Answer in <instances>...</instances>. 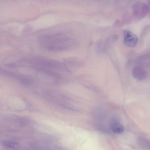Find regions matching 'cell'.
<instances>
[{
  "label": "cell",
  "mask_w": 150,
  "mask_h": 150,
  "mask_svg": "<svg viewBox=\"0 0 150 150\" xmlns=\"http://www.w3.org/2000/svg\"><path fill=\"white\" fill-rule=\"evenodd\" d=\"M112 131L116 134H121L124 131V128L122 125L119 122H113L111 125Z\"/></svg>",
  "instance_id": "7"
},
{
  "label": "cell",
  "mask_w": 150,
  "mask_h": 150,
  "mask_svg": "<svg viewBox=\"0 0 150 150\" xmlns=\"http://www.w3.org/2000/svg\"><path fill=\"white\" fill-rule=\"evenodd\" d=\"M3 145L5 147L11 149L18 148L19 144L15 142L11 141H5L2 142Z\"/></svg>",
  "instance_id": "8"
},
{
  "label": "cell",
  "mask_w": 150,
  "mask_h": 150,
  "mask_svg": "<svg viewBox=\"0 0 150 150\" xmlns=\"http://www.w3.org/2000/svg\"><path fill=\"white\" fill-rule=\"evenodd\" d=\"M134 16L139 18H142L148 13L149 8L145 3L138 1L134 4L133 6Z\"/></svg>",
  "instance_id": "3"
},
{
  "label": "cell",
  "mask_w": 150,
  "mask_h": 150,
  "mask_svg": "<svg viewBox=\"0 0 150 150\" xmlns=\"http://www.w3.org/2000/svg\"><path fill=\"white\" fill-rule=\"evenodd\" d=\"M132 75L136 79L142 81L146 78L147 73L144 67L140 65H137L133 68Z\"/></svg>",
  "instance_id": "5"
},
{
  "label": "cell",
  "mask_w": 150,
  "mask_h": 150,
  "mask_svg": "<svg viewBox=\"0 0 150 150\" xmlns=\"http://www.w3.org/2000/svg\"><path fill=\"white\" fill-rule=\"evenodd\" d=\"M8 101L9 106L14 108L20 109L24 107V102L18 98L12 97L9 98Z\"/></svg>",
  "instance_id": "6"
},
{
  "label": "cell",
  "mask_w": 150,
  "mask_h": 150,
  "mask_svg": "<svg viewBox=\"0 0 150 150\" xmlns=\"http://www.w3.org/2000/svg\"><path fill=\"white\" fill-rule=\"evenodd\" d=\"M39 45L43 49L51 52H60L73 47L76 41L72 38L62 34L45 35L38 38Z\"/></svg>",
  "instance_id": "1"
},
{
  "label": "cell",
  "mask_w": 150,
  "mask_h": 150,
  "mask_svg": "<svg viewBox=\"0 0 150 150\" xmlns=\"http://www.w3.org/2000/svg\"><path fill=\"white\" fill-rule=\"evenodd\" d=\"M32 63L34 66L40 70L50 68H60L62 66V64L59 62L40 57L34 58Z\"/></svg>",
  "instance_id": "2"
},
{
  "label": "cell",
  "mask_w": 150,
  "mask_h": 150,
  "mask_svg": "<svg viewBox=\"0 0 150 150\" xmlns=\"http://www.w3.org/2000/svg\"><path fill=\"white\" fill-rule=\"evenodd\" d=\"M138 38L137 35L128 30L124 31V42L127 46L134 47L137 44Z\"/></svg>",
  "instance_id": "4"
}]
</instances>
